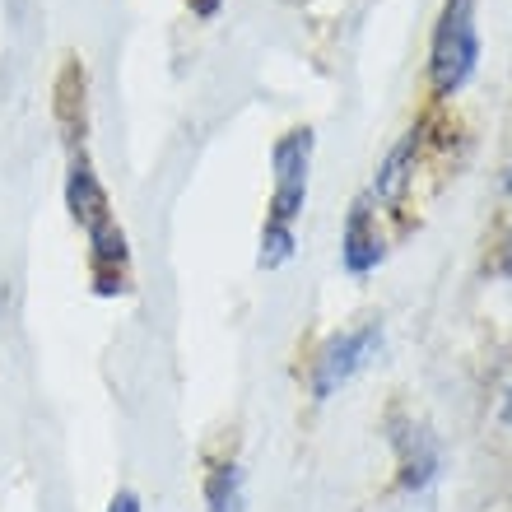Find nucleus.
<instances>
[{
	"instance_id": "nucleus-3",
	"label": "nucleus",
	"mask_w": 512,
	"mask_h": 512,
	"mask_svg": "<svg viewBox=\"0 0 512 512\" xmlns=\"http://www.w3.org/2000/svg\"><path fill=\"white\" fill-rule=\"evenodd\" d=\"M270 168H275V191H270L266 224L294 229V219L303 215V201H308V168H312V131L308 126H298V131L275 140Z\"/></svg>"
},
{
	"instance_id": "nucleus-5",
	"label": "nucleus",
	"mask_w": 512,
	"mask_h": 512,
	"mask_svg": "<svg viewBox=\"0 0 512 512\" xmlns=\"http://www.w3.org/2000/svg\"><path fill=\"white\" fill-rule=\"evenodd\" d=\"M387 429H391L387 433L391 447H396V457H401V489L405 494H424V489L438 480V466H443L433 433L424 429V424H415V419H405L401 410L387 419Z\"/></svg>"
},
{
	"instance_id": "nucleus-9",
	"label": "nucleus",
	"mask_w": 512,
	"mask_h": 512,
	"mask_svg": "<svg viewBox=\"0 0 512 512\" xmlns=\"http://www.w3.org/2000/svg\"><path fill=\"white\" fill-rule=\"evenodd\" d=\"M289 256H294V229H284V224H266V229H261V256H256V266L275 270V266H284Z\"/></svg>"
},
{
	"instance_id": "nucleus-13",
	"label": "nucleus",
	"mask_w": 512,
	"mask_h": 512,
	"mask_svg": "<svg viewBox=\"0 0 512 512\" xmlns=\"http://www.w3.org/2000/svg\"><path fill=\"white\" fill-rule=\"evenodd\" d=\"M503 191H508V196H512V168H508V177H503Z\"/></svg>"
},
{
	"instance_id": "nucleus-6",
	"label": "nucleus",
	"mask_w": 512,
	"mask_h": 512,
	"mask_svg": "<svg viewBox=\"0 0 512 512\" xmlns=\"http://www.w3.org/2000/svg\"><path fill=\"white\" fill-rule=\"evenodd\" d=\"M382 233H378V219H373V201L359 196L350 205V215H345V233H340V266L350 270V275H368V270H378L382 261Z\"/></svg>"
},
{
	"instance_id": "nucleus-8",
	"label": "nucleus",
	"mask_w": 512,
	"mask_h": 512,
	"mask_svg": "<svg viewBox=\"0 0 512 512\" xmlns=\"http://www.w3.org/2000/svg\"><path fill=\"white\" fill-rule=\"evenodd\" d=\"M205 503L210 512H247V475L238 461H219L205 475Z\"/></svg>"
},
{
	"instance_id": "nucleus-2",
	"label": "nucleus",
	"mask_w": 512,
	"mask_h": 512,
	"mask_svg": "<svg viewBox=\"0 0 512 512\" xmlns=\"http://www.w3.org/2000/svg\"><path fill=\"white\" fill-rule=\"evenodd\" d=\"M480 66V24H475V0H443L438 28H433L429 80L438 98H452Z\"/></svg>"
},
{
	"instance_id": "nucleus-1",
	"label": "nucleus",
	"mask_w": 512,
	"mask_h": 512,
	"mask_svg": "<svg viewBox=\"0 0 512 512\" xmlns=\"http://www.w3.org/2000/svg\"><path fill=\"white\" fill-rule=\"evenodd\" d=\"M66 205H70V215H75V224L89 233V275H94V289L98 294H126L131 289V275H126V266H131L126 233L117 229L108 191H103V182L94 177L84 154L70 163Z\"/></svg>"
},
{
	"instance_id": "nucleus-11",
	"label": "nucleus",
	"mask_w": 512,
	"mask_h": 512,
	"mask_svg": "<svg viewBox=\"0 0 512 512\" xmlns=\"http://www.w3.org/2000/svg\"><path fill=\"white\" fill-rule=\"evenodd\" d=\"M499 270H503V275H508V280H512V233H508V238H503V247H499Z\"/></svg>"
},
{
	"instance_id": "nucleus-4",
	"label": "nucleus",
	"mask_w": 512,
	"mask_h": 512,
	"mask_svg": "<svg viewBox=\"0 0 512 512\" xmlns=\"http://www.w3.org/2000/svg\"><path fill=\"white\" fill-rule=\"evenodd\" d=\"M382 350V322H364V326H350V331H340L322 345L317 354V364H312V396L326 401V396H336L345 382H354L373 364V354Z\"/></svg>"
},
{
	"instance_id": "nucleus-10",
	"label": "nucleus",
	"mask_w": 512,
	"mask_h": 512,
	"mask_svg": "<svg viewBox=\"0 0 512 512\" xmlns=\"http://www.w3.org/2000/svg\"><path fill=\"white\" fill-rule=\"evenodd\" d=\"M108 512H140V494L135 489H117L108 503Z\"/></svg>"
},
{
	"instance_id": "nucleus-12",
	"label": "nucleus",
	"mask_w": 512,
	"mask_h": 512,
	"mask_svg": "<svg viewBox=\"0 0 512 512\" xmlns=\"http://www.w3.org/2000/svg\"><path fill=\"white\" fill-rule=\"evenodd\" d=\"M499 419H503V424H508V429H512V387H508V391H503V405H499Z\"/></svg>"
},
{
	"instance_id": "nucleus-7",
	"label": "nucleus",
	"mask_w": 512,
	"mask_h": 512,
	"mask_svg": "<svg viewBox=\"0 0 512 512\" xmlns=\"http://www.w3.org/2000/svg\"><path fill=\"white\" fill-rule=\"evenodd\" d=\"M415 154H419V131H405L396 145L387 149V159L378 168V182H373V196L387 205H396L410 187V173H415Z\"/></svg>"
}]
</instances>
